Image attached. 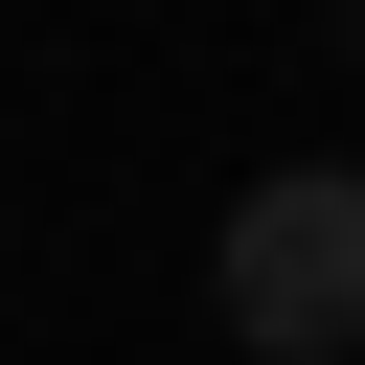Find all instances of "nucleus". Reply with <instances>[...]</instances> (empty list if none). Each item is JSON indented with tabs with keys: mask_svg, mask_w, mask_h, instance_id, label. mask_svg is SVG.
<instances>
[{
	"mask_svg": "<svg viewBox=\"0 0 365 365\" xmlns=\"http://www.w3.org/2000/svg\"><path fill=\"white\" fill-rule=\"evenodd\" d=\"M205 297H228V342H251V365H365V182H342V160L251 182V205H228V251H205Z\"/></svg>",
	"mask_w": 365,
	"mask_h": 365,
	"instance_id": "f257e3e1",
	"label": "nucleus"
}]
</instances>
